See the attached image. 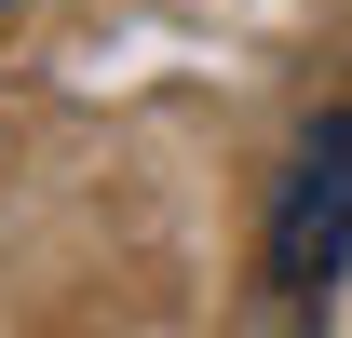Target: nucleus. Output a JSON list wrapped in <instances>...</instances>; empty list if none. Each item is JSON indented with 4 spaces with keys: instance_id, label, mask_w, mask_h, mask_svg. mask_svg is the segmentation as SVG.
Instances as JSON below:
<instances>
[{
    "instance_id": "obj_1",
    "label": "nucleus",
    "mask_w": 352,
    "mask_h": 338,
    "mask_svg": "<svg viewBox=\"0 0 352 338\" xmlns=\"http://www.w3.org/2000/svg\"><path fill=\"white\" fill-rule=\"evenodd\" d=\"M339 271H352V109H325V122L298 135L285 190H271V284L325 297Z\"/></svg>"
}]
</instances>
